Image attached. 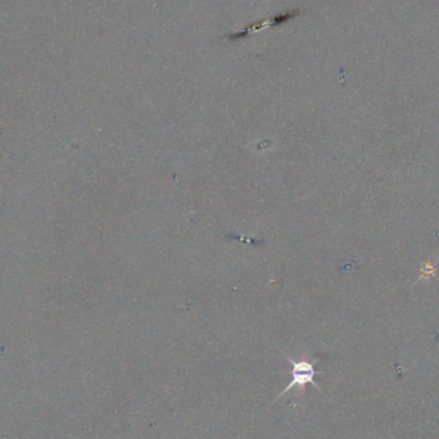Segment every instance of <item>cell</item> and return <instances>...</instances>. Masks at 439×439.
Returning <instances> with one entry per match:
<instances>
[{
  "instance_id": "6da1fadb",
  "label": "cell",
  "mask_w": 439,
  "mask_h": 439,
  "mask_svg": "<svg viewBox=\"0 0 439 439\" xmlns=\"http://www.w3.org/2000/svg\"><path fill=\"white\" fill-rule=\"evenodd\" d=\"M289 362L292 364V372H290L292 381H290L289 385L282 390V394L278 397V399L282 397V394H285L287 392H289L292 388L305 390L306 384H312L317 390H320L319 385L314 381L316 374H320L319 372H316L314 362H308L305 360L297 362V361H293L292 358H289Z\"/></svg>"
},
{
  "instance_id": "7a4b0ae2",
  "label": "cell",
  "mask_w": 439,
  "mask_h": 439,
  "mask_svg": "<svg viewBox=\"0 0 439 439\" xmlns=\"http://www.w3.org/2000/svg\"><path fill=\"white\" fill-rule=\"evenodd\" d=\"M437 271V267L433 264V262H426L424 264L422 270H420V276H419V280H429Z\"/></svg>"
}]
</instances>
